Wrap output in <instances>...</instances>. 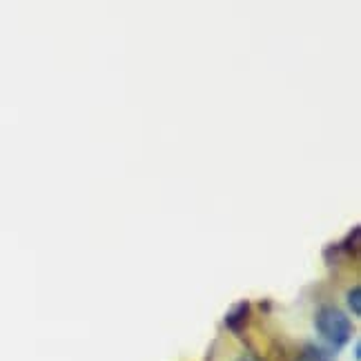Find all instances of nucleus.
Here are the masks:
<instances>
[{
	"label": "nucleus",
	"mask_w": 361,
	"mask_h": 361,
	"mask_svg": "<svg viewBox=\"0 0 361 361\" xmlns=\"http://www.w3.org/2000/svg\"><path fill=\"white\" fill-rule=\"evenodd\" d=\"M314 328L326 343H330L332 348H343L345 343L353 337V324L348 314L343 310L335 308V305H324L314 314Z\"/></svg>",
	"instance_id": "f257e3e1"
},
{
	"label": "nucleus",
	"mask_w": 361,
	"mask_h": 361,
	"mask_svg": "<svg viewBox=\"0 0 361 361\" xmlns=\"http://www.w3.org/2000/svg\"><path fill=\"white\" fill-rule=\"evenodd\" d=\"M250 314H252V305H250V301H239L226 312L224 324L228 326V330L234 332V335H241L243 328L250 322Z\"/></svg>",
	"instance_id": "f03ea898"
},
{
	"label": "nucleus",
	"mask_w": 361,
	"mask_h": 361,
	"mask_svg": "<svg viewBox=\"0 0 361 361\" xmlns=\"http://www.w3.org/2000/svg\"><path fill=\"white\" fill-rule=\"evenodd\" d=\"M297 361H330V357H328L326 350L317 348V345H305Z\"/></svg>",
	"instance_id": "7ed1b4c3"
},
{
	"label": "nucleus",
	"mask_w": 361,
	"mask_h": 361,
	"mask_svg": "<svg viewBox=\"0 0 361 361\" xmlns=\"http://www.w3.org/2000/svg\"><path fill=\"white\" fill-rule=\"evenodd\" d=\"M361 290H359V286H355V288H350V293H348V305H350V310H353V314L355 317H359L361 314Z\"/></svg>",
	"instance_id": "20e7f679"
},
{
	"label": "nucleus",
	"mask_w": 361,
	"mask_h": 361,
	"mask_svg": "<svg viewBox=\"0 0 361 361\" xmlns=\"http://www.w3.org/2000/svg\"><path fill=\"white\" fill-rule=\"evenodd\" d=\"M237 361H257V359H252V357H239Z\"/></svg>",
	"instance_id": "39448f33"
}]
</instances>
